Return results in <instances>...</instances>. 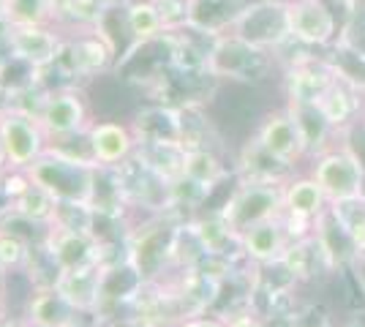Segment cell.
<instances>
[{"mask_svg":"<svg viewBox=\"0 0 365 327\" xmlns=\"http://www.w3.org/2000/svg\"><path fill=\"white\" fill-rule=\"evenodd\" d=\"M63 55H68L71 58V68H74L76 74H85V77L107 71L112 61L118 58L115 47L96 28L74 31V38L66 36V52Z\"/></svg>","mask_w":365,"mask_h":327,"instance_id":"9a60e30c","label":"cell"},{"mask_svg":"<svg viewBox=\"0 0 365 327\" xmlns=\"http://www.w3.org/2000/svg\"><path fill=\"white\" fill-rule=\"evenodd\" d=\"M41 246L49 254L52 265L58 267V276L66 270L104 262V246H101L98 234L93 232H79V229H68V227H49Z\"/></svg>","mask_w":365,"mask_h":327,"instance_id":"9c48e42d","label":"cell"},{"mask_svg":"<svg viewBox=\"0 0 365 327\" xmlns=\"http://www.w3.org/2000/svg\"><path fill=\"white\" fill-rule=\"evenodd\" d=\"M188 229L197 237V246L202 249L205 256H224V254H229L232 246L240 251V234L229 227L227 218L221 216V210L191 221Z\"/></svg>","mask_w":365,"mask_h":327,"instance_id":"603a6c76","label":"cell"},{"mask_svg":"<svg viewBox=\"0 0 365 327\" xmlns=\"http://www.w3.org/2000/svg\"><path fill=\"white\" fill-rule=\"evenodd\" d=\"M55 213H58V202L44 188L33 186V183L22 194H16L14 199H9V216L25 221L31 227H38V229H49L55 221Z\"/></svg>","mask_w":365,"mask_h":327,"instance_id":"d4e9b609","label":"cell"},{"mask_svg":"<svg viewBox=\"0 0 365 327\" xmlns=\"http://www.w3.org/2000/svg\"><path fill=\"white\" fill-rule=\"evenodd\" d=\"M172 243H175V232L167 227H153L145 229L137 240L131 243L128 259L137 265V270L142 273V279L148 281L155 273H161V267L172 259Z\"/></svg>","mask_w":365,"mask_h":327,"instance_id":"ffe728a7","label":"cell"},{"mask_svg":"<svg viewBox=\"0 0 365 327\" xmlns=\"http://www.w3.org/2000/svg\"><path fill=\"white\" fill-rule=\"evenodd\" d=\"M3 44L9 58L28 63L31 68L41 71L63 58L66 52V31L58 25H9Z\"/></svg>","mask_w":365,"mask_h":327,"instance_id":"ba28073f","label":"cell"},{"mask_svg":"<svg viewBox=\"0 0 365 327\" xmlns=\"http://www.w3.org/2000/svg\"><path fill=\"white\" fill-rule=\"evenodd\" d=\"M227 177V167L224 161L215 156L210 147H188L185 150V161H182V183L199 191L202 197L215 188Z\"/></svg>","mask_w":365,"mask_h":327,"instance_id":"7402d4cb","label":"cell"},{"mask_svg":"<svg viewBox=\"0 0 365 327\" xmlns=\"http://www.w3.org/2000/svg\"><path fill=\"white\" fill-rule=\"evenodd\" d=\"M22 327H41V325H36V322H25Z\"/></svg>","mask_w":365,"mask_h":327,"instance_id":"8d00e7d4","label":"cell"},{"mask_svg":"<svg viewBox=\"0 0 365 327\" xmlns=\"http://www.w3.org/2000/svg\"><path fill=\"white\" fill-rule=\"evenodd\" d=\"M289 28L300 47H330L338 36V19L327 0H289Z\"/></svg>","mask_w":365,"mask_h":327,"instance_id":"8fae6325","label":"cell"},{"mask_svg":"<svg viewBox=\"0 0 365 327\" xmlns=\"http://www.w3.org/2000/svg\"><path fill=\"white\" fill-rule=\"evenodd\" d=\"M175 327H227L224 316H210V313H194V316H185Z\"/></svg>","mask_w":365,"mask_h":327,"instance_id":"836d02e7","label":"cell"},{"mask_svg":"<svg viewBox=\"0 0 365 327\" xmlns=\"http://www.w3.org/2000/svg\"><path fill=\"white\" fill-rule=\"evenodd\" d=\"M9 25H58V0H6Z\"/></svg>","mask_w":365,"mask_h":327,"instance_id":"83f0119b","label":"cell"},{"mask_svg":"<svg viewBox=\"0 0 365 327\" xmlns=\"http://www.w3.org/2000/svg\"><path fill=\"white\" fill-rule=\"evenodd\" d=\"M131 128L137 134L139 145H153V142H180L182 145V109H139Z\"/></svg>","mask_w":365,"mask_h":327,"instance_id":"44dd1931","label":"cell"},{"mask_svg":"<svg viewBox=\"0 0 365 327\" xmlns=\"http://www.w3.org/2000/svg\"><path fill=\"white\" fill-rule=\"evenodd\" d=\"M363 120H365V107H363Z\"/></svg>","mask_w":365,"mask_h":327,"instance_id":"f35d334b","label":"cell"},{"mask_svg":"<svg viewBox=\"0 0 365 327\" xmlns=\"http://www.w3.org/2000/svg\"><path fill=\"white\" fill-rule=\"evenodd\" d=\"M9 170H11V164H9V153H6V145H3V137H0V177Z\"/></svg>","mask_w":365,"mask_h":327,"instance_id":"d590c367","label":"cell"},{"mask_svg":"<svg viewBox=\"0 0 365 327\" xmlns=\"http://www.w3.org/2000/svg\"><path fill=\"white\" fill-rule=\"evenodd\" d=\"M3 9H6V0H0V16H3Z\"/></svg>","mask_w":365,"mask_h":327,"instance_id":"74e56055","label":"cell"},{"mask_svg":"<svg viewBox=\"0 0 365 327\" xmlns=\"http://www.w3.org/2000/svg\"><path fill=\"white\" fill-rule=\"evenodd\" d=\"M125 28L134 41V47L153 44L161 36H167V22L155 0H128L125 3Z\"/></svg>","mask_w":365,"mask_h":327,"instance_id":"cb8c5ba5","label":"cell"},{"mask_svg":"<svg viewBox=\"0 0 365 327\" xmlns=\"http://www.w3.org/2000/svg\"><path fill=\"white\" fill-rule=\"evenodd\" d=\"M330 213L338 221V227L346 232L357 256L365 254V197L351 199V202H335L330 204Z\"/></svg>","mask_w":365,"mask_h":327,"instance_id":"f546056e","label":"cell"},{"mask_svg":"<svg viewBox=\"0 0 365 327\" xmlns=\"http://www.w3.org/2000/svg\"><path fill=\"white\" fill-rule=\"evenodd\" d=\"M335 79V68L327 58H314V55H300L289 63L287 68V98L289 101H308L317 104L319 95L330 88Z\"/></svg>","mask_w":365,"mask_h":327,"instance_id":"5bb4252c","label":"cell"},{"mask_svg":"<svg viewBox=\"0 0 365 327\" xmlns=\"http://www.w3.org/2000/svg\"><path fill=\"white\" fill-rule=\"evenodd\" d=\"M31 240L25 234H19L16 229H11L9 224L0 221V267L6 273L14 270H25L31 262Z\"/></svg>","mask_w":365,"mask_h":327,"instance_id":"4dcf8cb0","label":"cell"},{"mask_svg":"<svg viewBox=\"0 0 365 327\" xmlns=\"http://www.w3.org/2000/svg\"><path fill=\"white\" fill-rule=\"evenodd\" d=\"M281 204H284V216L300 218V221H308V224H317V218L322 213H327V197L322 186L311 177H289L284 183V191H281Z\"/></svg>","mask_w":365,"mask_h":327,"instance_id":"d6986e66","label":"cell"},{"mask_svg":"<svg viewBox=\"0 0 365 327\" xmlns=\"http://www.w3.org/2000/svg\"><path fill=\"white\" fill-rule=\"evenodd\" d=\"M363 95H365L363 90H357L351 82H346V79H341L335 74V79L330 82V88L319 95L317 107H319L322 115L327 118V123L341 134L346 125H351L354 120L363 118V107H365Z\"/></svg>","mask_w":365,"mask_h":327,"instance_id":"e0dca14e","label":"cell"},{"mask_svg":"<svg viewBox=\"0 0 365 327\" xmlns=\"http://www.w3.org/2000/svg\"><path fill=\"white\" fill-rule=\"evenodd\" d=\"M101 284H104V262L66 270L55 279V286L74 303L79 313H93L101 306Z\"/></svg>","mask_w":365,"mask_h":327,"instance_id":"ac0fdd59","label":"cell"},{"mask_svg":"<svg viewBox=\"0 0 365 327\" xmlns=\"http://www.w3.org/2000/svg\"><path fill=\"white\" fill-rule=\"evenodd\" d=\"M311 177L317 180L327 202H351L365 197V164L351 147L338 145L314 156Z\"/></svg>","mask_w":365,"mask_h":327,"instance_id":"277c9868","label":"cell"},{"mask_svg":"<svg viewBox=\"0 0 365 327\" xmlns=\"http://www.w3.org/2000/svg\"><path fill=\"white\" fill-rule=\"evenodd\" d=\"M0 137L6 145L11 170H28L33 161L44 156L46 147H49V140H46L36 112L19 107L0 109Z\"/></svg>","mask_w":365,"mask_h":327,"instance_id":"52a82bcc","label":"cell"},{"mask_svg":"<svg viewBox=\"0 0 365 327\" xmlns=\"http://www.w3.org/2000/svg\"><path fill=\"white\" fill-rule=\"evenodd\" d=\"M273 52L259 49L243 41L235 33H221L213 38V47L205 61V74L229 82H259L270 74Z\"/></svg>","mask_w":365,"mask_h":327,"instance_id":"3957f363","label":"cell"},{"mask_svg":"<svg viewBox=\"0 0 365 327\" xmlns=\"http://www.w3.org/2000/svg\"><path fill=\"white\" fill-rule=\"evenodd\" d=\"M292 167L270 156L254 137L245 142L240 153V177L243 180H264V183H287Z\"/></svg>","mask_w":365,"mask_h":327,"instance_id":"484cf974","label":"cell"},{"mask_svg":"<svg viewBox=\"0 0 365 327\" xmlns=\"http://www.w3.org/2000/svg\"><path fill=\"white\" fill-rule=\"evenodd\" d=\"M227 33L267 52H278L292 41L289 0H251Z\"/></svg>","mask_w":365,"mask_h":327,"instance_id":"5b68a950","label":"cell"},{"mask_svg":"<svg viewBox=\"0 0 365 327\" xmlns=\"http://www.w3.org/2000/svg\"><path fill=\"white\" fill-rule=\"evenodd\" d=\"M6 279H9V273L0 267V319L6 316V295H9V286H6Z\"/></svg>","mask_w":365,"mask_h":327,"instance_id":"e575fe53","label":"cell"},{"mask_svg":"<svg viewBox=\"0 0 365 327\" xmlns=\"http://www.w3.org/2000/svg\"><path fill=\"white\" fill-rule=\"evenodd\" d=\"M25 316H28V322H36L41 327H76L82 313L55 284H49V286L31 289Z\"/></svg>","mask_w":365,"mask_h":327,"instance_id":"2e32d148","label":"cell"},{"mask_svg":"<svg viewBox=\"0 0 365 327\" xmlns=\"http://www.w3.org/2000/svg\"><path fill=\"white\" fill-rule=\"evenodd\" d=\"M88 140V153L96 161L98 170H115L123 161L137 153V134L131 123L120 120H96L91 131L85 134Z\"/></svg>","mask_w":365,"mask_h":327,"instance_id":"7c38bea8","label":"cell"},{"mask_svg":"<svg viewBox=\"0 0 365 327\" xmlns=\"http://www.w3.org/2000/svg\"><path fill=\"white\" fill-rule=\"evenodd\" d=\"M287 109L292 112V118L297 120L300 131H303L305 142H308V150L317 156L322 150H327V140L338 134L333 125L327 123V118L322 115V109L317 104H308V101H289Z\"/></svg>","mask_w":365,"mask_h":327,"instance_id":"4316f807","label":"cell"},{"mask_svg":"<svg viewBox=\"0 0 365 327\" xmlns=\"http://www.w3.org/2000/svg\"><path fill=\"white\" fill-rule=\"evenodd\" d=\"M28 177L33 186L44 188L55 202L66 204H93L98 202V177L101 170L93 158L68 156L58 147H46L41 158L28 167Z\"/></svg>","mask_w":365,"mask_h":327,"instance_id":"6da1fadb","label":"cell"},{"mask_svg":"<svg viewBox=\"0 0 365 327\" xmlns=\"http://www.w3.org/2000/svg\"><path fill=\"white\" fill-rule=\"evenodd\" d=\"M292 246V234L284 224V216L267 218L262 224L248 227L245 232H240V254L248 262H254L259 267L275 265L284 259V254Z\"/></svg>","mask_w":365,"mask_h":327,"instance_id":"4fadbf2b","label":"cell"},{"mask_svg":"<svg viewBox=\"0 0 365 327\" xmlns=\"http://www.w3.org/2000/svg\"><path fill=\"white\" fill-rule=\"evenodd\" d=\"M254 140L270 153L278 161H284L287 167H297L311 150H308V142H305L303 131L297 120L292 118V112L287 107L275 109V112H267L259 123Z\"/></svg>","mask_w":365,"mask_h":327,"instance_id":"30bf717a","label":"cell"},{"mask_svg":"<svg viewBox=\"0 0 365 327\" xmlns=\"http://www.w3.org/2000/svg\"><path fill=\"white\" fill-rule=\"evenodd\" d=\"M36 118L44 128L49 145H66L76 137H85L96 123L91 112V101L82 88H58L52 93L41 95V104L36 109Z\"/></svg>","mask_w":365,"mask_h":327,"instance_id":"7a4b0ae2","label":"cell"},{"mask_svg":"<svg viewBox=\"0 0 365 327\" xmlns=\"http://www.w3.org/2000/svg\"><path fill=\"white\" fill-rule=\"evenodd\" d=\"M224 322H227V327H267L264 319L254 311H235L224 316Z\"/></svg>","mask_w":365,"mask_h":327,"instance_id":"d6a6232c","label":"cell"},{"mask_svg":"<svg viewBox=\"0 0 365 327\" xmlns=\"http://www.w3.org/2000/svg\"><path fill=\"white\" fill-rule=\"evenodd\" d=\"M281 191H284V183H264V180H243L240 177L235 191L229 194L227 204L221 207V216L240 234L254 224H262L267 218L284 213Z\"/></svg>","mask_w":365,"mask_h":327,"instance_id":"8992f818","label":"cell"},{"mask_svg":"<svg viewBox=\"0 0 365 327\" xmlns=\"http://www.w3.org/2000/svg\"><path fill=\"white\" fill-rule=\"evenodd\" d=\"M327 61L333 63L335 74L341 79L351 82L357 90L365 93V49L360 47H351L346 41H335L333 52L327 55Z\"/></svg>","mask_w":365,"mask_h":327,"instance_id":"f1b7e54d","label":"cell"},{"mask_svg":"<svg viewBox=\"0 0 365 327\" xmlns=\"http://www.w3.org/2000/svg\"><path fill=\"white\" fill-rule=\"evenodd\" d=\"M155 6L161 9L164 22H167L169 31H180L191 22V9H194V0H155Z\"/></svg>","mask_w":365,"mask_h":327,"instance_id":"1f68e13d","label":"cell"}]
</instances>
